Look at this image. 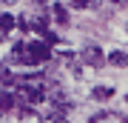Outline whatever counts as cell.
Instances as JSON below:
<instances>
[{
  "mask_svg": "<svg viewBox=\"0 0 128 123\" xmlns=\"http://www.w3.org/2000/svg\"><path fill=\"white\" fill-rule=\"evenodd\" d=\"M71 3H74V6H80V9H82V6H88V0H71Z\"/></svg>",
  "mask_w": 128,
  "mask_h": 123,
  "instance_id": "5bb4252c",
  "label": "cell"
},
{
  "mask_svg": "<svg viewBox=\"0 0 128 123\" xmlns=\"http://www.w3.org/2000/svg\"><path fill=\"white\" fill-rule=\"evenodd\" d=\"M12 29H14V17L9 12H3L0 14V32H12Z\"/></svg>",
  "mask_w": 128,
  "mask_h": 123,
  "instance_id": "9c48e42d",
  "label": "cell"
},
{
  "mask_svg": "<svg viewBox=\"0 0 128 123\" xmlns=\"http://www.w3.org/2000/svg\"><path fill=\"white\" fill-rule=\"evenodd\" d=\"M46 12H40V14H34V20H32V29H34V32H43V29H48L46 26Z\"/></svg>",
  "mask_w": 128,
  "mask_h": 123,
  "instance_id": "30bf717a",
  "label": "cell"
},
{
  "mask_svg": "<svg viewBox=\"0 0 128 123\" xmlns=\"http://www.w3.org/2000/svg\"><path fill=\"white\" fill-rule=\"evenodd\" d=\"M40 34H43V43H46V46H54V43L60 40V37H57V32H48V29H43Z\"/></svg>",
  "mask_w": 128,
  "mask_h": 123,
  "instance_id": "8fae6325",
  "label": "cell"
},
{
  "mask_svg": "<svg viewBox=\"0 0 128 123\" xmlns=\"http://www.w3.org/2000/svg\"><path fill=\"white\" fill-rule=\"evenodd\" d=\"M105 60H108V63L111 66H117V69H125L128 66V55H125V52H111V55H105Z\"/></svg>",
  "mask_w": 128,
  "mask_h": 123,
  "instance_id": "277c9868",
  "label": "cell"
},
{
  "mask_svg": "<svg viewBox=\"0 0 128 123\" xmlns=\"http://www.w3.org/2000/svg\"><path fill=\"white\" fill-rule=\"evenodd\" d=\"M91 97H94V100H111V97H114V89H111V86H97L94 92H91Z\"/></svg>",
  "mask_w": 128,
  "mask_h": 123,
  "instance_id": "8992f818",
  "label": "cell"
},
{
  "mask_svg": "<svg viewBox=\"0 0 128 123\" xmlns=\"http://www.w3.org/2000/svg\"><path fill=\"white\" fill-rule=\"evenodd\" d=\"M48 123H68V120H66L63 112H51V114H48Z\"/></svg>",
  "mask_w": 128,
  "mask_h": 123,
  "instance_id": "4fadbf2b",
  "label": "cell"
},
{
  "mask_svg": "<svg viewBox=\"0 0 128 123\" xmlns=\"http://www.w3.org/2000/svg\"><path fill=\"white\" fill-rule=\"evenodd\" d=\"M80 60H82L86 66L100 69V66L105 63V55H102V49H100V46H86V49H82V55H80Z\"/></svg>",
  "mask_w": 128,
  "mask_h": 123,
  "instance_id": "3957f363",
  "label": "cell"
},
{
  "mask_svg": "<svg viewBox=\"0 0 128 123\" xmlns=\"http://www.w3.org/2000/svg\"><path fill=\"white\" fill-rule=\"evenodd\" d=\"M0 37H3V32H0Z\"/></svg>",
  "mask_w": 128,
  "mask_h": 123,
  "instance_id": "9a60e30c",
  "label": "cell"
},
{
  "mask_svg": "<svg viewBox=\"0 0 128 123\" xmlns=\"http://www.w3.org/2000/svg\"><path fill=\"white\" fill-rule=\"evenodd\" d=\"M0 83H6V86H12V83H14V74L9 72V69H0Z\"/></svg>",
  "mask_w": 128,
  "mask_h": 123,
  "instance_id": "7c38bea8",
  "label": "cell"
},
{
  "mask_svg": "<svg viewBox=\"0 0 128 123\" xmlns=\"http://www.w3.org/2000/svg\"><path fill=\"white\" fill-rule=\"evenodd\" d=\"M17 92H20V97H23L26 103H32V106H37V103L46 100V89H43L37 80H23Z\"/></svg>",
  "mask_w": 128,
  "mask_h": 123,
  "instance_id": "7a4b0ae2",
  "label": "cell"
},
{
  "mask_svg": "<svg viewBox=\"0 0 128 123\" xmlns=\"http://www.w3.org/2000/svg\"><path fill=\"white\" fill-rule=\"evenodd\" d=\"M48 57H51V49L43 40H34V43H26L23 52H20L14 60H20V63H26V66H37V63H46Z\"/></svg>",
  "mask_w": 128,
  "mask_h": 123,
  "instance_id": "6da1fadb",
  "label": "cell"
},
{
  "mask_svg": "<svg viewBox=\"0 0 128 123\" xmlns=\"http://www.w3.org/2000/svg\"><path fill=\"white\" fill-rule=\"evenodd\" d=\"M14 109V95L12 92H0V112H9Z\"/></svg>",
  "mask_w": 128,
  "mask_h": 123,
  "instance_id": "52a82bcc",
  "label": "cell"
},
{
  "mask_svg": "<svg viewBox=\"0 0 128 123\" xmlns=\"http://www.w3.org/2000/svg\"><path fill=\"white\" fill-rule=\"evenodd\" d=\"M91 123H122V117L117 112H102V114H94Z\"/></svg>",
  "mask_w": 128,
  "mask_h": 123,
  "instance_id": "5b68a950",
  "label": "cell"
},
{
  "mask_svg": "<svg viewBox=\"0 0 128 123\" xmlns=\"http://www.w3.org/2000/svg\"><path fill=\"white\" fill-rule=\"evenodd\" d=\"M51 17H54L57 23H68V12H66L63 6L57 3V6H51Z\"/></svg>",
  "mask_w": 128,
  "mask_h": 123,
  "instance_id": "ba28073f",
  "label": "cell"
}]
</instances>
